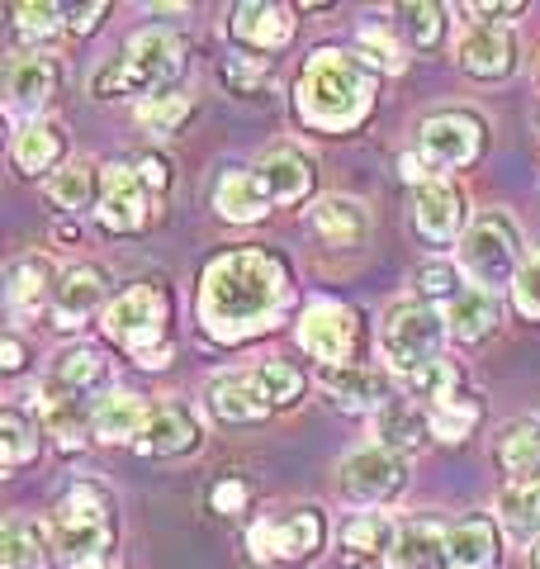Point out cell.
<instances>
[{"label":"cell","mask_w":540,"mask_h":569,"mask_svg":"<svg viewBox=\"0 0 540 569\" xmlns=\"http://www.w3.org/2000/svg\"><path fill=\"white\" fill-rule=\"evenodd\" d=\"M512 295H517V309L527 318H540V252H531L521 261V271L512 280Z\"/></svg>","instance_id":"46"},{"label":"cell","mask_w":540,"mask_h":569,"mask_svg":"<svg viewBox=\"0 0 540 569\" xmlns=\"http://www.w3.org/2000/svg\"><path fill=\"white\" fill-rule=\"evenodd\" d=\"M190 114V100L186 96H157V100H142L138 104V119L148 123L152 133H176V123Z\"/></svg>","instance_id":"41"},{"label":"cell","mask_w":540,"mask_h":569,"mask_svg":"<svg viewBox=\"0 0 540 569\" xmlns=\"http://www.w3.org/2000/svg\"><path fill=\"white\" fill-rule=\"evenodd\" d=\"M270 204H276V200H270V190H266V181L257 171H223L219 186H213V209H219L228 223L261 219Z\"/></svg>","instance_id":"22"},{"label":"cell","mask_w":540,"mask_h":569,"mask_svg":"<svg viewBox=\"0 0 540 569\" xmlns=\"http://www.w3.org/2000/svg\"><path fill=\"white\" fill-rule=\"evenodd\" d=\"M14 14V33L20 39H48L52 29H58V6H14L10 10Z\"/></svg>","instance_id":"47"},{"label":"cell","mask_w":540,"mask_h":569,"mask_svg":"<svg viewBox=\"0 0 540 569\" xmlns=\"http://www.w3.org/2000/svg\"><path fill=\"white\" fill-rule=\"evenodd\" d=\"M104 332L114 337L123 351H133L138 366L161 370L171 361V342H167V299L152 284H133L123 290L110 309H104Z\"/></svg>","instance_id":"5"},{"label":"cell","mask_w":540,"mask_h":569,"mask_svg":"<svg viewBox=\"0 0 540 569\" xmlns=\"http://www.w3.org/2000/svg\"><path fill=\"white\" fill-rule=\"evenodd\" d=\"M431 437H441V441H464L474 432V422H479V403L470 399H446V403H431Z\"/></svg>","instance_id":"39"},{"label":"cell","mask_w":540,"mask_h":569,"mask_svg":"<svg viewBox=\"0 0 540 569\" xmlns=\"http://www.w3.org/2000/svg\"><path fill=\"white\" fill-rule=\"evenodd\" d=\"M133 447L142 456H180V451L200 447V422H194L190 408L161 403V408H152V418H148V427H142V437L133 441Z\"/></svg>","instance_id":"15"},{"label":"cell","mask_w":540,"mask_h":569,"mask_svg":"<svg viewBox=\"0 0 540 569\" xmlns=\"http://www.w3.org/2000/svg\"><path fill=\"white\" fill-rule=\"evenodd\" d=\"M148 403H142L138 395H104L96 403V413H90V432H96L104 447H119V441H138L142 427H148Z\"/></svg>","instance_id":"23"},{"label":"cell","mask_w":540,"mask_h":569,"mask_svg":"<svg viewBox=\"0 0 540 569\" xmlns=\"http://www.w3.org/2000/svg\"><path fill=\"white\" fill-rule=\"evenodd\" d=\"M209 408L219 413L223 422H257L270 413V395H266V385L257 370H238V376H219L209 389Z\"/></svg>","instance_id":"17"},{"label":"cell","mask_w":540,"mask_h":569,"mask_svg":"<svg viewBox=\"0 0 540 569\" xmlns=\"http://www.w3.org/2000/svg\"><path fill=\"white\" fill-rule=\"evenodd\" d=\"M58 271H52V261L48 257H20V261H10V271H6V299H10V309L20 313V318H33L48 299H58Z\"/></svg>","instance_id":"18"},{"label":"cell","mask_w":540,"mask_h":569,"mask_svg":"<svg viewBox=\"0 0 540 569\" xmlns=\"http://www.w3.org/2000/svg\"><path fill=\"white\" fill-rule=\"evenodd\" d=\"M186 71V48H180L167 29H142L129 39V48L119 52L114 62H104L96 77H90V91L100 100L110 96H161L167 86Z\"/></svg>","instance_id":"3"},{"label":"cell","mask_w":540,"mask_h":569,"mask_svg":"<svg viewBox=\"0 0 540 569\" xmlns=\"http://www.w3.org/2000/svg\"><path fill=\"white\" fill-rule=\"evenodd\" d=\"M110 493L96 485H77L58 503V550L71 569H110V546H114V522H110Z\"/></svg>","instance_id":"4"},{"label":"cell","mask_w":540,"mask_h":569,"mask_svg":"<svg viewBox=\"0 0 540 569\" xmlns=\"http://www.w3.org/2000/svg\"><path fill=\"white\" fill-rule=\"evenodd\" d=\"M33 456H39V432H33V422L20 413V408H6V413H0V466L14 470Z\"/></svg>","instance_id":"38"},{"label":"cell","mask_w":540,"mask_h":569,"mask_svg":"<svg viewBox=\"0 0 540 569\" xmlns=\"http://www.w3.org/2000/svg\"><path fill=\"white\" fill-rule=\"evenodd\" d=\"M446 328H450V337H460V342L489 337L498 328V295L483 290V284H470L456 305H446Z\"/></svg>","instance_id":"27"},{"label":"cell","mask_w":540,"mask_h":569,"mask_svg":"<svg viewBox=\"0 0 540 569\" xmlns=\"http://www.w3.org/2000/svg\"><path fill=\"white\" fill-rule=\"evenodd\" d=\"M464 271H470L483 290H493L502 280H517L521 261H517V228L512 219H502V213H483V219L470 228V238H464Z\"/></svg>","instance_id":"7"},{"label":"cell","mask_w":540,"mask_h":569,"mask_svg":"<svg viewBox=\"0 0 540 569\" xmlns=\"http://www.w3.org/2000/svg\"><path fill=\"white\" fill-rule=\"evenodd\" d=\"M403 29H408V39L418 43V48H437L441 39V10L437 6H403Z\"/></svg>","instance_id":"45"},{"label":"cell","mask_w":540,"mask_h":569,"mask_svg":"<svg viewBox=\"0 0 540 569\" xmlns=\"http://www.w3.org/2000/svg\"><path fill=\"white\" fill-rule=\"evenodd\" d=\"M403 460L399 451H389V447H360L351 451L347 460H341V470H337V489L341 498H351V503H384V498H393L403 489Z\"/></svg>","instance_id":"8"},{"label":"cell","mask_w":540,"mask_h":569,"mask_svg":"<svg viewBox=\"0 0 540 569\" xmlns=\"http://www.w3.org/2000/svg\"><path fill=\"white\" fill-rule=\"evenodd\" d=\"M418 290H422L427 299H446V305H456V299L470 290V284H460V271H456V266L431 261V266H422V271H418Z\"/></svg>","instance_id":"43"},{"label":"cell","mask_w":540,"mask_h":569,"mask_svg":"<svg viewBox=\"0 0 540 569\" xmlns=\"http://www.w3.org/2000/svg\"><path fill=\"white\" fill-rule=\"evenodd\" d=\"M498 466L517 479H540V422H512L502 432Z\"/></svg>","instance_id":"32"},{"label":"cell","mask_w":540,"mask_h":569,"mask_svg":"<svg viewBox=\"0 0 540 569\" xmlns=\"http://www.w3.org/2000/svg\"><path fill=\"white\" fill-rule=\"evenodd\" d=\"M313 228L318 238H328L332 247H360L370 238V209L351 200V194H328L313 209Z\"/></svg>","instance_id":"24"},{"label":"cell","mask_w":540,"mask_h":569,"mask_svg":"<svg viewBox=\"0 0 540 569\" xmlns=\"http://www.w3.org/2000/svg\"><path fill=\"white\" fill-rule=\"evenodd\" d=\"M446 318L431 309V305H418V299H403L393 305L380 323V351L384 361L399 370V376H412L431 361H441V342H446Z\"/></svg>","instance_id":"6"},{"label":"cell","mask_w":540,"mask_h":569,"mask_svg":"<svg viewBox=\"0 0 540 569\" xmlns=\"http://www.w3.org/2000/svg\"><path fill=\"white\" fill-rule=\"evenodd\" d=\"M257 376L266 385L270 403H294L303 395V376H299L290 361H266V366H257Z\"/></svg>","instance_id":"42"},{"label":"cell","mask_w":540,"mask_h":569,"mask_svg":"<svg viewBox=\"0 0 540 569\" xmlns=\"http://www.w3.org/2000/svg\"><path fill=\"white\" fill-rule=\"evenodd\" d=\"M104 299V271L100 266H77L67 271L58 284V299H52V323L58 328H81L90 313L100 309Z\"/></svg>","instance_id":"21"},{"label":"cell","mask_w":540,"mask_h":569,"mask_svg":"<svg viewBox=\"0 0 540 569\" xmlns=\"http://www.w3.org/2000/svg\"><path fill=\"white\" fill-rule=\"evenodd\" d=\"M62 157V129L58 123H48V119H29L20 133H14V167L29 171V176H39L48 171L52 162Z\"/></svg>","instance_id":"30"},{"label":"cell","mask_w":540,"mask_h":569,"mask_svg":"<svg viewBox=\"0 0 540 569\" xmlns=\"http://www.w3.org/2000/svg\"><path fill=\"white\" fill-rule=\"evenodd\" d=\"M104 376V361L100 351L90 347H67L58 351V361H52V389H62V395H81L86 385H96Z\"/></svg>","instance_id":"34"},{"label":"cell","mask_w":540,"mask_h":569,"mask_svg":"<svg viewBox=\"0 0 540 569\" xmlns=\"http://www.w3.org/2000/svg\"><path fill=\"white\" fill-rule=\"evenodd\" d=\"M232 33L251 48H284L294 33V20L284 6H270V0H247V6L232 10Z\"/></svg>","instance_id":"25"},{"label":"cell","mask_w":540,"mask_h":569,"mask_svg":"<svg viewBox=\"0 0 540 569\" xmlns=\"http://www.w3.org/2000/svg\"><path fill=\"white\" fill-rule=\"evenodd\" d=\"M48 200L58 209H86L90 194H96V167L90 162H67L62 171L48 176Z\"/></svg>","instance_id":"36"},{"label":"cell","mask_w":540,"mask_h":569,"mask_svg":"<svg viewBox=\"0 0 540 569\" xmlns=\"http://www.w3.org/2000/svg\"><path fill=\"white\" fill-rule=\"evenodd\" d=\"M52 91H58V67H52L48 58H14L10 71H6V100H10V114H33L39 119V110L52 100Z\"/></svg>","instance_id":"16"},{"label":"cell","mask_w":540,"mask_h":569,"mask_svg":"<svg viewBox=\"0 0 540 569\" xmlns=\"http://www.w3.org/2000/svg\"><path fill=\"white\" fill-rule=\"evenodd\" d=\"M322 389L332 395V403L351 408V413H360V408L380 413L384 408V380L366 366H322Z\"/></svg>","instance_id":"26"},{"label":"cell","mask_w":540,"mask_h":569,"mask_svg":"<svg viewBox=\"0 0 540 569\" xmlns=\"http://www.w3.org/2000/svg\"><path fill=\"white\" fill-rule=\"evenodd\" d=\"M536 569H540V546H536Z\"/></svg>","instance_id":"54"},{"label":"cell","mask_w":540,"mask_h":569,"mask_svg":"<svg viewBox=\"0 0 540 569\" xmlns=\"http://www.w3.org/2000/svg\"><path fill=\"white\" fill-rule=\"evenodd\" d=\"M399 167H403V181H412V186H427V181H431V176H427V167H422V162H418V157H412V152L403 157Z\"/></svg>","instance_id":"52"},{"label":"cell","mask_w":540,"mask_h":569,"mask_svg":"<svg viewBox=\"0 0 540 569\" xmlns=\"http://www.w3.org/2000/svg\"><path fill=\"white\" fill-rule=\"evenodd\" d=\"M299 347L313 351L328 366H347V356L356 347V313L337 299H313L299 318Z\"/></svg>","instance_id":"9"},{"label":"cell","mask_w":540,"mask_h":569,"mask_svg":"<svg viewBox=\"0 0 540 569\" xmlns=\"http://www.w3.org/2000/svg\"><path fill=\"white\" fill-rule=\"evenodd\" d=\"M356 43H360V52H370V62H374V67L403 71V48L389 39V29H384V24H366V29L356 33Z\"/></svg>","instance_id":"44"},{"label":"cell","mask_w":540,"mask_h":569,"mask_svg":"<svg viewBox=\"0 0 540 569\" xmlns=\"http://www.w3.org/2000/svg\"><path fill=\"white\" fill-rule=\"evenodd\" d=\"M521 6L517 0H508V6H489V0H474L470 6V14H479V20H498V14H517Z\"/></svg>","instance_id":"51"},{"label":"cell","mask_w":540,"mask_h":569,"mask_svg":"<svg viewBox=\"0 0 540 569\" xmlns=\"http://www.w3.org/2000/svg\"><path fill=\"white\" fill-rule=\"evenodd\" d=\"M138 176H142V181H148L152 190H167V186H171L167 157H142V167H138Z\"/></svg>","instance_id":"49"},{"label":"cell","mask_w":540,"mask_h":569,"mask_svg":"<svg viewBox=\"0 0 540 569\" xmlns=\"http://www.w3.org/2000/svg\"><path fill=\"white\" fill-rule=\"evenodd\" d=\"M370 100H374L370 67L356 62L351 52L322 48V52H313V62L303 67L299 91H294V110L303 123H313V129L341 133V129H356V123L366 119Z\"/></svg>","instance_id":"2"},{"label":"cell","mask_w":540,"mask_h":569,"mask_svg":"<svg viewBox=\"0 0 540 569\" xmlns=\"http://www.w3.org/2000/svg\"><path fill=\"white\" fill-rule=\"evenodd\" d=\"M0 569H48V537L43 527L10 518L0 531Z\"/></svg>","instance_id":"31"},{"label":"cell","mask_w":540,"mask_h":569,"mask_svg":"<svg viewBox=\"0 0 540 569\" xmlns=\"http://www.w3.org/2000/svg\"><path fill=\"white\" fill-rule=\"evenodd\" d=\"M446 569H493L498 565V527L489 518H464L446 531Z\"/></svg>","instance_id":"20"},{"label":"cell","mask_w":540,"mask_h":569,"mask_svg":"<svg viewBox=\"0 0 540 569\" xmlns=\"http://www.w3.org/2000/svg\"><path fill=\"white\" fill-rule=\"evenodd\" d=\"M242 503H247V489L238 479H228V485L213 489V512H242Z\"/></svg>","instance_id":"48"},{"label":"cell","mask_w":540,"mask_h":569,"mask_svg":"<svg viewBox=\"0 0 540 569\" xmlns=\"http://www.w3.org/2000/svg\"><path fill=\"white\" fill-rule=\"evenodd\" d=\"M24 366V347L20 337H6V370H20Z\"/></svg>","instance_id":"53"},{"label":"cell","mask_w":540,"mask_h":569,"mask_svg":"<svg viewBox=\"0 0 540 569\" xmlns=\"http://www.w3.org/2000/svg\"><path fill=\"white\" fill-rule=\"evenodd\" d=\"M456 58H460V67L470 71V77L493 81V77H508V71H512V62H517V43H512V33H508V29L479 24V29H470V33L460 39Z\"/></svg>","instance_id":"14"},{"label":"cell","mask_w":540,"mask_h":569,"mask_svg":"<svg viewBox=\"0 0 540 569\" xmlns=\"http://www.w3.org/2000/svg\"><path fill=\"white\" fill-rule=\"evenodd\" d=\"M43 422H48V432L58 437L67 451H77L81 441H86V418H81V408H77V395H62V389H52V385H48Z\"/></svg>","instance_id":"37"},{"label":"cell","mask_w":540,"mask_h":569,"mask_svg":"<svg viewBox=\"0 0 540 569\" xmlns=\"http://www.w3.org/2000/svg\"><path fill=\"white\" fill-rule=\"evenodd\" d=\"M446 556V531L437 522H408L389 546V569H437Z\"/></svg>","instance_id":"28"},{"label":"cell","mask_w":540,"mask_h":569,"mask_svg":"<svg viewBox=\"0 0 540 569\" xmlns=\"http://www.w3.org/2000/svg\"><path fill=\"white\" fill-rule=\"evenodd\" d=\"M393 537H399V531H389V518H380V512H366V518L347 522V531H341V546H347V556L356 565H366V560L380 556V550L389 556Z\"/></svg>","instance_id":"35"},{"label":"cell","mask_w":540,"mask_h":569,"mask_svg":"<svg viewBox=\"0 0 540 569\" xmlns=\"http://www.w3.org/2000/svg\"><path fill=\"white\" fill-rule=\"evenodd\" d=\"M290 299L284 266L266 252H228L213 257L200 284V323L219 342H242L251 332L276 328Z\"/></svg>","instance_id":"1"},{"label":"cell","mask_w":540,"mask_h":569,"mask_svg":"<svg viewBox=\"0 0 540 569\" xmlns=\"http://www.w3.org/2000/svg\"><path fill=\"white\" fill-rule=\"evenodd\" d=\"M67 14H71V20H67L71 33H90V29H96V20L104 14V6H86V10H67Z\"/></svg>","instance_id":"50"},{"label":"cell","mask_w":540,"mask_h":569,"mask_svg":"<svg viewBox=\"0 0 540 569\" xmlns=\"http://www.w3.org/2000/svg\"><path fill=\"white\" fill-rule=\"evenodd\" d=\"M456 385H460V370L450 366V361H431V366H422V370H412V376H403L408 395H418V399H427V403L456 399Z\"/></svg>","instance_id":"40"},{"label":"cell","mask_w":540,"mask_h":569,"mask_svg":"<svg viewBox=\"0 0 540 569\" xmlns=\"http://www.w3.org/2000/svg\"><path fill=\"white\" fill-rule=\"evenodd\" d=\"M148 181L138 176V167H110L104 171V190H100V223L110 233H138L148 223Z\"/></svg>","instance_id":"11"},{"label":"cell","mask_w":540,"mask_h":569,"mask_svg":"<svg viewBox=\"0 0 540 569\" xmlns=\"http://www.w3.org/2000/svg\"><path fill=\"white\" fill-rule=\"evenodd\" d=\"M483 123L474 114H437L422 123V152L437 167H470L479 157Z\"/></svg>","instance_id":"12"},{"label":"cell","mask_w":540,"mask_h":569,"mask_svg":"<svg viewBox=\"0 0 540 569\" xmlns=\"http://www.w3.org/2000/svg\"><path fill=\"white\" fill-rule=\"evenodd\" d=\"M257 176L266 181L276 204H299L313 190V162L299 148H270L257 162Z\"/></svg>","instance_id":"19"},{"label":"cell","mask_w":540,"mask_h":569,"mask_svg":"<svg viewBox=\"0 0 540 569\" xmlns=\"http://www.w3.org/2000/svg\"><path fill=\"white\" fill-rule=\"evenodd\" d=\"M412 228L427 242H456L464 228V194L446 181H427L412 190Z\"/></svg>","instance_id":"13"},{"label":"cell","mask_w":540,"mask_h":569,"mask_svg":"<svg viewBox=\"0 0 540 569\" xmlns=\"http://www.w3.org/2000/svg\"><path fill=\"white\" fill-rule=\"evenodd\" d=\"M498 518L508 522L517 537L540 531V479H512L498 489Z\"/></svg>","instance_id":"33"},{"label":"cell","mask_w":540,"mask_h":569,"mask_svg":"<svg viewBox=\"0 0 540 569\" xmlns=\"http://www.w3.org/2000/svg\"><path fill=\"white\" fill-rule=\"evenodd\" d=\"M322 546V512L318 508H299L290 518L276 522H257L251 527V550L261 560H309Z\"/></svg>","instance_id":"10"},{"label":"cell","mask_w":540,"mask_h":569,"mask_svg":"<svg viewBox=\"0 0 540 569\" xmlns=\"http://www.w3.org/2000/svg\"><path fill=\"white\" fill-rule=\"evenodd\" d=\"M427 432H431V422L412 403H403V399H389L380 413H374V437H380V447H389V451L422 447Z\"/></svg>","instance_id":"29"}]
</instances>
